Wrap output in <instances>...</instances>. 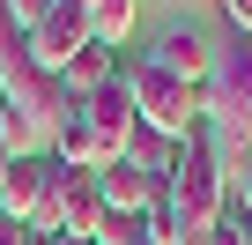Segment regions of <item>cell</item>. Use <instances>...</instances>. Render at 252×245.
<instances>
[{"mask_svg":"<svg viewBox=\"0 0 252 245\" xmlns=\"http://www.w3.org/2000/svg\"><path fill=\"white\" fill-rule=\"evenodd\" d=\"M230 208V178H222V164H215V149H208V134L193 127V141L178 149V171H171V186H163V223H171V238L178 245H200L208 230H215V215Z\"/></svg>","mask_w":252,"mask_h":245,"instance_id":"cell-1","label":"cell"},{"mask_svg":"<svg viewBox=\"0 0 252 245\" xmlns=\"http://www.w3.org/2000/svg\"><path fill=\"white\" fill-rule=\"evenodd\" d=\"M119 82H126V97H134V119L149 134H163V141H193V127H200V89L193 82H178L171 67H156L149 52H134L119 67Z\"/></svg>","mask_w":252,"mask_h":245,"instance_id":"cell-2","label":"cell"},{"mask_svg":"<svg viewBox=\"0 0 252 245\" xmlns=\"http://www.w3.org/2000/svg\"><path fill=\"white\" fill-rule=\"evenodd\" d=\"M200 119L237 141H252V37H222L215 45V74L200 89Z\"/></svg>","mask_w":252,"mask_h":245,"instance_id":"cell-3","label":"cell"},{"mask_svg":"<svg viewBox=\"0 0 252 245\" xmlns=\"http://www.w3.org/2000/svg\"><path fill=\"white\" fill-rule=\"evenodd\" d=\"M82 111H89V134H96V171H104V164H119L126 149H134L141 119H134V97H126V82H104L96 97H82Z\"/></svg>","mask_w":252,"mask_h":245,"instance_id":"cell-4","label":"cell"},{"mask_svg":"<svg viewBox=\"0 0 252 245\" xmlns=\"http://www.w3.org/2000/svg\"><path fill=\"white\" fill-rule=\"evenodd\" d=\"M82 45H89V8H82V0H60V8L30 30V60H37L52 82H60V67H67Z\"/></svg>","mask_w":252,"mask_h":245,"instance_id":"cell-5","label":"cell"},{"mask_svg":"<svg viewBox=\"0 0 252 245\" xmlns=\"http://www.w3.org/2000/svg\"><path fill=\"white\" fill-rule=\"evenodd\" d=\"M96 193H104V215H149V208H163V186H156L134 156L104 164V171H96Z\"/></svg>","mask_w":252,"mask_h":245,"instance_id":"cell-6","label":"cell"},{"mask_svg":"<svg viewBox=\"0 0 252 245\" xmlns=\"http://www.w3.org/2000/svg\"><path fill=\"white\" fill-rule=\"evenodd\" d=\"M45 186H52V156H8V178H0V215L30 230L37 208H45Z\"/></svg>","mask_w":252,"mask_h":245,"instance_id":"cell-7","label":"cell"},{"mask_svg":"<svg viewBox=\"0 0 252 245\" xmlns=\"http://www.w3.org/2000/svg\"><path fill=\"white\" fill-rule=\"evenodd\" d=\"M156 67H171L178 82H193V89H208V74H215V37L208 30H193V23H178V30H163L156 37V52H149Z\"/></svg>","mask_w":252,"mask_h":245,"instance_id":"cell-8","label":"cell"},{"mask_svg":"<svg viewBox=\"0 0 252 245\" xmlns=\"http://www.w3.org/2000/svg\"><path fill=\"white\" fill-rule=\"evenodd\" d=\"M104 82H119V52L89 37V45H82V52L60 67V97H67V104H82V97H96Z\"/></svg>","mask_w":252,"mask_h":245,"instance_id":"cell-9","label":"cell"},{"mask_svg":"<svg viewBox=\"0 0 252 245\" xmlns=\"http://www.w3.org/2000/svg\"><path fill=\"white\" fill-rule=\"evenodd\" d=\"M52 164L60 171H96V134H89V111L67 104L60 127H52Z\"/></svg>","mask_w":252,"mask_h":245,"instance_id":"cell-10","label":"cell"},{"mask_svg":"<svg viewBox=\"0 0 252 245\" xmlns=\"http://www.w3.org/2000/svg\"><path fill=\"white\" fill-rule=\"evenodd\" d=\"M96 245H178V238H171V223L149 208V215H104Z\"/></svg>","mask_w":252,"mask_h":245,"instance_id":"cell-11","label":"cell"},{"mask_svg":"<svg viewBox=\"0 0 252 245\" xmlns=\"http://www.w3.org/2000/svg\"><path fill=\"white\" fill-rule=\"evenodd\" d=\"M82 8H89V37L96 45H126V30H134V0H82Z\"/></svg>","mask_w":252,"mask_h":245,"instance_id":"cell-12","label":"cell"},{"mask_svg":"<svg viewBox=\"0 0 252 245\" xmlns=\"http://www.w3.org/2000/svg\"><path fill=\"white\" fill-rule=\"evenodd\" d=\"M200 245H252V215H245V208H237V201H230V208H222V215H215V230H208V238H200Z\"/></svg>","mask_w":252,"mask_h":245,"instance_id":"cell-13","label":"cell"},{"mask_svg":"<svg viewBox=\"0 0 252 245\" xmlns=\"http://www.w3.org/2000/svg\"><path fill=\"white\" fill-rule=\"evenodd\" d=\"M52 8H60V0H0V15H8V23H15L23 37H30V30H37V23L52 15Z\"/></svg>","mask_w":252,"mask_h":245,"instance_id":"cell-14","label":"cell"},{"mask_svg":"<svg viewBox=\"0 0 252 245\" xmlns=\"http://www.w3.org/2000/svg\"><path fill=\"white\" fill-rule=\"evenodd\" d=\"M222 15H230V37H252V0H222Z\"/></svg>","mask_w":252,"mask_h":245,"instance_id":"cell-15","label":"cell"},{"mask_svg":"<svg viewBox=\"0 0 252 245\" xmlns=\"http://www.w3.org/2000/svg\"><path fill=\"white\" fill-rule=\"evenodd\" d=\"M0 245H37V238H30L23 223H8V215H0Z\"/></svg>","mask_w":252,"mask_h":245,"instance_id":"cell-16","label":"cell"},{"mask_svg":"<svg viewBox=\"0 0 252 245\" xmlns=\"http://www.w3.org/2000/svg\"><path fill=\"white\" fill-rule=\"evenodd\" d=\"M230 201H237V208H245V215H252V164H245V178H237V186H230Z\"/></svg>","mask_w":252,"mask_h":245,"instance_id":"cell-17","label":"cell"},{"mask_svg":"<svg viewBox=\"0 0 252 245\" xmlns=\"http://www.w3.org/2000/svg\"><path fill=\"white\" fill-rule=\"evenodd\" d=\"M45 245H74V238H45Z\"/></svg>","mask_w":252,"mask_h":245,"instance_id":"cell-18","label":"cell"}]
</instances>
